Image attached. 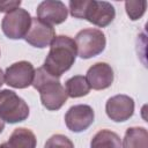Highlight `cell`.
<instances>
[{
	"instance_id": "30bf717a",
	"label": "cell",
	"mask_w": 148,
	"mask_h": 148,
	"mask_svg": "<svg viewBox=\"0 0 148 148\" xmlns=\"http://www.w3.org/2000/svg\"><path fill=\"white\" fill-rule=\"evenodd\" d=\"M56 37V31L52 25L40 21L38 17L31 18V25L24 39L34 47L44 49L49 46Z\"/></svg>"
},
{
	"instance_id": "4fadbf2b",
	"label": "cell",
	"mask_w": 148,
	"mask_h": 148,
	"mask_svg": "<svg viewBox=\"0 0 148 148\" xmlns=\"http://www.w3.org/2000/svg\"><path fill=\"white\" fill-rule=\"evenodd\" d=\"M37 139L32 131L25 127H18L13 131L9 139L0 143V148H36Z\"/></svg>"
},
{
	"instance_id": "5b68a950",
	"label": "cell",
	"mask_w": 148,
	"mask_h": 148,
	"mask_svg": "<svg viewBox=\"0 0 148 148\" xmlns=\"http://www.w3.org/2000/svg\"><path fill=\"white\" fill-rule=\"evenodd\" d=\"M77 56L82 59H89L101 54L106 45V38L102 30L88 28L79 31L75 36Z\"/></svg>"
},
{
	"instance_id": "3957f363",
	"label": "cell",
	"mask_w": 148,
	"mask_h": 148,
	"mask_svg": "<svg viewBox=\"0 0 148 148\" xmlns=\"http://www.w3.org/2000/svg\"><path fill=\"white\" fill-rule=\"evenodd\" d=\"M68 6L73 17L87 20L99 28L108 27L116 17L114 7L108 1L72 0L68 2Z\"/></svg>"
},
{
	"instance_id": "52a82bcc",
	"label": "cell",
	"mask_w": 148,
	"mask_h": 148,
	"mask_svg": "<svg viewBox=\"0 0 148 148\" xmlns=\"http://www.w3.org/2000/svg\"><path fill=\"white\" fill-rule=\"evenodd\" d=\"M35 76V68L31 62L22 60L12 64L6 68L5 82L9 87L16 89H24L32 84Z\"/></svg>"
},
{
	"instance_id": "7c38bea8",
	"label": "cell",
	"mask_w": 148,
	"mask_h": 148,
	"mask_svg": "<svg viewBox=\"0 0 148 148\" xmlns=\"http://www.w3.org/2000/svg\"><path fill=\"white\" fill-rule=\"evenodd\" d=\"M90 89L103 90L109 88L114 79L113 69L106 62H96L88 71L86 75Z\"/></svg>"
},
{
	"instance_id": "44dd1931",
	"label": "cell",
	"mask_w": 148,
	"mask_h": 148,
	"mask_svg": "<svg viewBox=\"0 0 148 148\" xmlns=\"http://www.w3.org/2000/svg\"><path fill=\"white\" fill-rule=\"evenodd\" d=\"M3 128H5V121L0 118V133L3 131Z\"/></svg>"
},
{
	"instance_id": "ba28073f",
	"label": "cell",
	"mask_w": 148,
	"mask_h": 148,
	"mask_svg": "<svg viewBox=\"0 0 148 148\" xmlns=\"http://www.w3.org/2000/svg\"><path fill=\"white\" fill-rule=\"evenodd\" d=\"M95 113L90 105L77 104L71 106L65 114V124L67 128L74 133H80L90 127L94 123Z\"/></svg>"
},
{
	"instance_id": "e0dca14e",
	"label": "cell",
	"mask_w": 148,
	"mask_h": 148,
	"mask_svg": "<svg viewBox=\"0 0 148 148\" xmlns=\"http://www.w3.org/2000/svg\"><path fill=\"white\" fill-rule=\"evenodd\" d=\"M147 1L146 0H128L125 1V9L128 17L132 21H136L142 17L146 12Z\"/></svg>"
},
{
	"instance_id": "7a4b0ae2",
	"label": "cell",
	"mask_w": 148,
	"mask_h": 148,
	"mask_svg": "<svg viewBox=\"0 0 148 148\" xmlns=\"http://www.w3.org/2000/svg\"><path fill=\"white\" fill-rule=\"evenodd\" d=\"M31 86L39 91L43 106L50 111H57L61 109L68 98L65 87L60 83L59 79L47 73L43 66L35 71Z\"/></svg>"
},
{
	"instance_id": "6da1fadb",
	"label": "cell",
	"mask_w": 148,
	"mask_h": 148,
	"mask_svg": "<svg viewBox=\"0 0 148 148\" xmlns=\"http://www.w3.org/2000/svg\"><path fill=\"white\" fill-rule=\"evenodd\" d=\"M76 54V45L73 38L64 35L56 36L50 44V51L44 60L43 68L59 79L75 62Z\"/></svg>"
},
{
	"instance_id": "5bb4252c",
	"label": "cell",
	"mask_w": 148,
	"mask_h": 148,
	"mask_svg": "<svg viewBox=\"0 0 148 148\" xmlns=\"http://www.w3.org/2000/svg\"><path fill=\"white\" fill-rule=\"evenodd\" d=\"M123 148H148V132L145 127H130L126 130L123 142Z\"/></svg>"
},
{
	"instance_id": "ac0fdd59",
	"label": "cell",
	"mask_w": 148,
	"mask_h": 148,
	"mask_svg": "<svg viewBox=\"0 0 148 148\" xmlns=\"http://www.w3.org/2000/svg\"><path fill=\"white\" fill-rule=\"evenodd\" d=\"M44 148H74V143L66 135L54 134L46 140Z\"/></svg>"
},
{
	"instance_id": "d6986e66",
	"label": "cell",
	"mask_w": 148,
	"mask_h": 148,
	"mask_svg": "<svg viewBox=\"0 0 148 148\" xmlns=\"http://www.w3.org/2000/svg\"><path fill=\"white\" fill-rule=\"evenodd\" d=\"M21 1L20 0H0V13H9L20 8Z\"/></svg>"
},
{
	"instance_id": "2e32d148",
	"label": "cell",
	"mask_w": 148,
	"mask_h": 148,
	"mask_svg": "<svg viewBox=\"0 0 148 148\" xmlns=\"http://www.w3.org/2000/svg\"><path fill=\"white\" fill-rule=\"evenodd\" d=\"M65 90H66L68 97L77 98V97L88 95L90 91V87L87 82L86 76L75 75V76L69 77L65 82Z\"/></svg>"
},
{
	"instance_id": "8fae6325",
	"label": "cell",
	"mask_w": 148,
	"mask_h": 148,
	"mask_svg": "<svg viewBox=\"0 0 148 148\" xmlns=\"http://www.w3.org/2000/svg\"><path fill=\"white\" fill-rule=\"evenodd\" d=\"M37 17L50 24H60L66 21L68 9L62 1L59 0H45L42 1L37 7Z\"/></svg>"
},
{
	"instance_id": "8992f818",
	"label": "cell",
	"mask_w": 148,
	"mask_h": 148,
	"mask_svg": "<svg viewBox=\"0 0 148 148\" xmlns=\"http://www.w3.org/2000/svg\"><path fill=\"white\" fill-rule=\"evenodd\" d=\"M31 15L23 8H16L7 13L1 21V29L9 39L24 38L31 25Z\"/></svg>"
},
{
	"instance_id": "9a60e30c",
	"label": "cell",
	"mask_w": 148,
	"mask_h": 148,
	"mask_svg": "<svg viewBox=\"0 0 148 148\" xmlns=\"http://www.w3.org/2000/svg\"><path fill=\"white\" fill-rule=\"evenodd\" d=\"M90 148H121V140L116 132L101 130L92 136Z\"/></svg>"
},
{
	"instance_id": "277c9868",
	"label": "cell",
	"mask_w": 148,
	"mask_h": 148,
	"mask_svg": "<svg viewBox=\"0 0 148 148\" xmlns=\"http://www.w3.org/2000/svg\"><path fill=\"white\" fill-rule=\"evenodd\" d=\"M29 106L23 98L9 89L0 90V118L8 124L24 121L29 117Z\"/></svg>"
},
{
	"instance_id": "9c48e42d",
	"label": "cell",
	"mask_w": 148,
	"mask_h": 148,
	"mask_svg": "<svg viewBox=\"0 0 148 148\" xmlns=\"http://www.w3.org/2000/svg\"><path fill=\"white\" fill-rule=\"evenodd\" d=\"M105 112L108 117L116 123L126 121L134 113V99L123 94L112 96L106 101Z\"/></svg>"
},
{
	"instance_id": "ffe728a7",
	"label": "cell",
	"mask_w": 148,
	"mask_h": 148,
	"mask_svg": "<svg viewBox=\"0 0 148 148\" xmlns=\"http://www.w3.org/2000/svg\"><path fill=\"white\" fill-rule=\"evenodd\" d=\"M3 82H5V73H3L2 69L0 68V88H1V86L3 84Z\"/></svg>"
}]
</instances>
